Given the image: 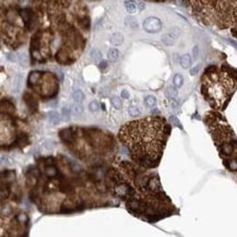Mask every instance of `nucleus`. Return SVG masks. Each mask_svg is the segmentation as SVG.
I'll list each match as a JSON object with an SVG mask.
<instances>
[{"instance_id":"f257e3e1","label":"nucleus","mask_w":237,"mask_h":237,"mask_svg":"<svg viewBox=\"0 0 237 237\" xmlns=\"http://www.w3.org/2000/svg\"><path fill=\"white\" fill-rule=\"evenodd\" d=\"M124 127L139 135L138 137L119 135L123 142L128 139H138V146H135L132 150L133 153L137 154V156L133 159L138 161L140 164L146 166L156 165L154 164V162L160 160L166 141L165 130H168V126L165 124L164 120L159 118H150L140 121H131L129 124H126Z\"/></svg>"},{"instance_id":"f03ea898","label":"nucleus","mask_w":237,"mask_h":237,"mask_svg":"<svg viewBox=\"0 0 237 237\" xmlns=\"http://www.w3.org/2000/svg\"><path fill=\"white\" fill-rule=\"evenodd\" d=\"M206 76H209L208 78V83H203L202 90L203 92L208 93L209 97L208 99L216 102L215 107L221 106L222 103L227 99L228 97V94L233 93V90H234V81L233 79H231L229 77H222V78H216L214 74L215 73H212L210 74L209 72H206Z\"/></svg>"},{"instance_id":"7ed1b4c3","label":"nucleus","mask_w":237,"mask_h":237,"mask_svg":"<svg viewBox=\"0 0 237 237\" xmlns=\"http://www.w3.org/2000/svg\"><path fill=\"white\" fill-rule=\"evenodd\" d=\"M143 29L148 33H157L162 30V22L160 19L154 18H148L143 22Z\"/></svg>"},{"instance_id":"20e7f679","label":"nucleus","mask_w":237,"mask_h":237,"mask_svg":"<svg viewBox=\"0 0 237 237\" xmlns=\"http://www.w3.org/2000/svg\"><path fill=\"white\" fill-rule=\"evenodd\" d=\"M60 138L65 141L66 143H72L74 141V133H73L72 129L68 128V129H63L60 131Z\"/></svg>"},{"instance_id":"39448f33","label":"nucleus","mask_w":237,"mask_h":237,"mask_svg":"<svg viewBox=\"0 0 237 237\" xmlns=\"http://www.w3.org/2000/svg\"><path fill=\"white\" fill-rule=\"evenodd\" d=\"M162 43L166 46H173L176 41V36L173 33H166L162 35Z\"/></svg>"},{"instance_id":"423d86ee","label":"nucleus","mask_w":237,"mask_h":237,"mask_svg":"<svg viewBox=\"0 0 237 237\" xmlns=\"http://www.w3.org/2000/svg\"><path fill=\"white\" fill-rule=\"evenodd\" d=\"M110 43L115 46H119L124 43V36L121 33H114L110 36Z\"/></svg>"},{"instance_id":"0eeeda50","label":"nucleus","mask_w":237,"mask_h":237,"mask_svg":"<svg viewBox=\"0 0 237 237\" xmlns=\"http://www.w3.org/2000/svg\"><path fill=\"white\" fill-rule=\"evenodd\" d=\"M180 66H181L184 69H188V68L191 66V57L189 54H185V55H182L180 57Z\"/></svg>"},{"instance_id":"6e6552de","label":"nucleus","mask_w":237,"mask_h":237,"mask_svg":"<svg viewBox=\"0 0 237 237\" xmlns=\"http://www.w3.org/2000/svg\"><path fill=\"white\" fill-rule=\"evenodd\" d=\"M125 8L129 13H135L137 11V3L132 0H126L125 1Z\"/></svg>"},{"instance_id":"1a4fd4ad","label":"nucleus","mask_w":237,"mask_h":237,"mask_svg":"<svg viewBox=\"0 0 237 237\" xmlns=\"http://www.w3.org/2000/svg\"><path fill=\"white\" fill-rule=\"evenodd\" d=\"M24 99H25V103L27 104V106H29L31 110H33V108H36V107H37L36 101L34 99V97H32L31 95H29L27 93L24 94Z\"/></svg>"},{"instance_id":"9d476101","label":"nucleus","mask_w":237,"mask_h":237,"mask_svg":"<svg viewBox=\"0 0 237 237\" xmlns=\"http://www.w3.org/2000/svg\"><path fill=\"white\" fill-rule=\"evenodd\" d=\"M72 99L76 101V103H82L84 99V94L81 90H77L72 93Z\"/></svg>"},{"instance_id":"9b49d317","label":"nucleus","mask_w":237,"mask_h":237,"mask_svg":"<svg viewBox=\"0 0 237 237\" xmlns=\"http://www.w3.org/2000/svg\"><path fill=\"white\" fill-rule=\"evenodd\" d=\"M107 57H108V60H110V61H112V63H115V61L118 59V57H119V52H118L117 49L113 48V49H110V52H108V54H107Z\"/></svg>"},{"instance_id":"f8f14e48","label":"nucleus","mask_w":237,"mask_h":237,"mask_svg":"<svg viewBox=\"0 0 237 237\" xmlns=\"http://www.w3.org/2000/svg\"><path fill=\"white\" fill-rule=\"evenodd\" d=\"M165 93H166V96L168 97V99H173L177 96L178 92H177V90H176V88H174V86H168L166 89V91H165Z\"/></svg>"},{"instance_id":"ddd939ff","label":"nucleus","mask_w":237,"mask_h":237,"mask_svg":"<svg viewBox=\"0 0 237 237\" xmlns=\"http://www.w3.org/2000/svg\"><path fill=\"white\" fill-rule=\"evenodd\" d=\"M110 103H112V105L116 108V110H119V108L123 107V102H121V99L117 96H113L112 99H110Z\"/></svg>"},{"instance_id":"4468645a","label":"nucleus","mask_w":237,"mask_h":237,"mask_svg":"<svg viewBox=\"0 0 237 237\" xmlns=\"http://www.w3.org/2000/svg\"><path fill=\"white\" fill-rule=\"evenodd\" d=\"M49 121L52 125H58L60 123V116L55 112L49 113Z\"/></svg>"},{"instance_id":"2eb2a0df","label":"nucleus","mask_w":237,"mask_h":237,"mask_svg":"<svg viewBox=\"0 0 237 237\" xmlns=\"http://www.w3.org/2000/svg\"><path fill=\"white\" fill-rule=\"evenodd\" d=\"M90 56H91V58L93 60H95V61H99V60L102 59V52H99V49H92L91 52H90Z\"/></svg>"},{"instance_id":"dca6fc26","label":"nucleus","mask_w":237,"mask_h":237,"mask_svg":"<svg viewBox=\"0 0 237 237\" xmlns=\"http://www.w3.org/2000/svg\"><path fill=\"white\" fill-rule=\"evenodd\" d=\"M45 173L48 177H55L56 175H57V168L55 166H47L46 169H45Z\"/></svg>"},{"instance_id":"f3484780","label":"nucleus","mask_w":237,"mask_h":237,"mask_svg":"<svg viewBox=\"0 0 237 237\" xmlns=\"http://www.w3.org/2000/svg\"><path fill=\"white\" fill-rule=\"evenodd\" d=\"M173 82H174V85L176 88H180L182 85V83H184V78H182L181 74H175Z\"/></svg>"},{"instance_id":"a211bd4d","label":"nucleus","mask_w":237,"mask_h":237,"mask_svg":"<svg viewBox=\"0 0 237 237\" xmlns=\"http://www.w3.org/2000/svg\"><path fill=\"white\" fill-rule=\"evenodd\" d=\"M144 104L149 107L154 106V105L156 104V99L154 96H152V95H148V96L144 99Z\"/></svg>"},{"instance_id":"6ab92c4d","label":"nucleus","mask_w":237,"mask_h":237,"mask_svg":"<svg viewBox=\"0 0 237 237\" xmlns=\"http://www.w3.org/2000/svg\"><path fill=\"white\" fill-rule=\"evenodd\" d=\"M39 78H41V73H39V72H37V71H35V72H32L31 74H30V78H29L30 83L35 84L37 81L39 80Z\"/></svg>"},{"instance_id":"aec40b11","label":"nucleus","mask_w":237,"mask_h":237,"mask_svg":"<svg viewBox=\"0 0 237 237\" xmlns=\"http://www.w3.org/2000/svg\"><path fill=\"white\" fill-rule=\"evenodd\" d=\"M21 82H22V79L20 76H18L16 79H14V83H13V90H14V92L16 93H18L19 91H20V89H21Z\"/></svg>"},{"instance_id":"412c9836","label":"nucleus","mask_w":237,"mask_h":237,"mask_svg":"<svg viewBox=\"0 0 237 237\" xmlns=\"http://www.w3.org/2000/svg\"><path fill=\"white\" fill-rule=\"evenodd\" d=\"M126 24H127L128 26H130L131 29H137V27H138V23H137V21H135L132 16H128V18H126Z\"/></svg>"},{"instance_id":"4be33fe9","label":"nucleus","mask_w":237,"mask_h":237,"mask_svg":"<svg viewBox=\"0 0 237 237\" xmlns=\"http://www.w3.org/2000/svg\"><path fill=\"white\" fill-rule=\"evenodd\" d=\"M19 63L21 65V67H26L29 65V59H27V56L25 54H21L19 56Z\"/></svg>"},{"instance_id":"5701e85b","label":"nucleus","mask_w":237,"mask_h":237,"mask_svg":"<svg viewBox=\"0 0 237 237\" xmlns=\"http://www.w3.org/2000/svg\"><path fill=\"white\" fill-rule=\"evenodd\" d=\"M72 110V113H73L74 115H76V116H78V115H81V114H82V112H83V107L81 106L80 103H78V104H74V105H73V106H72V110Z\"/></svg>"},{"instance_id":"b1692460","label":"nucleus","mask_w":237,"mask_h":237,"mask_svg":"<svg viewBox=\"0 0 237 237\" xmlns=\"http://www.w3.org/2000/svg\"><path fill=\"white\" fill-rule=\"evenodd\" d=\"M128 110H129L130 116H132V117H137V116L140 115V110L137 106H130Z\"/></svg>"},{"instance_id":"393cba45","label":"nucleus","mask_w":237,"mask_h":237,"mask_svg":"<svg viewBox=\"0 0 237 237\" xmlns=\"http://www.w3.org/2000/svg\"><path fill=\"white\" fill-rule=\"evenodd\" d=\"M21 16H22V18H23L24 22H25V23H27V22H29V20L31 19V12H30V10H23L21 12Z\"/></svg>"},{"instance_id":"a878e982","label":"nucleus","mask_w":237,"mask_h":237,"mask_svg":"<svg viewBox=\"0 0 237 237\" xmlns=\"http://www.w3.org/2000/svg\"><path fill=\"white\" fill-rule=\"evenodd\" d=\"M16 220H18L19 223H26L27 222V215L25 213H20L18 216H16Z\"/></svg>"},{"instance_id":"bb28decb","label":"nucleus","mask_w":237,"mask_h":237,"mask_svg":"<svg viewBox=\"0 0 237 237\" xmlns=\"http://www.w3.org/2000/svg\"><path fill=\"white\" fill-rule=\"evenodd\" d=\"M89 110H91V112H97V110H99V103L95 101L91 102L89 104Z\"/></svg>"},{"instance_id":"cd10ccee","label":"nucleus","mask_w":237,"mask_h":237,"mask_svg":"<svg viewBox=\"0 0 237 237\" xmlns=\"http://www.w3.org/2000/svg\"><path fill=\"white\" fill-rule=\"evenodd\" d=\"M70 112L71 110L67 107H63V116L65 118V120H69L70 119Z\"/></svg>"},{"instance_id":"c85d7f7f","label":"nucleus","mask_w":237,"mask_h":237,"mask_svg":"<svg viewBox=\"0 0 237 237\" xmlns=\"http://www.w3.org/2000/svg\"><path fill=\"white\" fill-rule=\"evenodd\" d=\"M169 119H171V123H172L174 126H176V127H178V128H181V124L179 123V120H178L177 117H175V116H171Z\"/></svg>"},{"instance_id":"c756f323","label":"nucleus","mask_w":237,"mask_h":237,"mask_svg":"<svg viewBox=\"0 0 237 237\" xmlns=\"http://www.w3.org/2000/svg\"><path fill=\"white\" fill-rule=\"evenodd\" d=\"M227 167L229 171H237V162L236 161H229L227 163Z\"/></svg>"},{"instance_id":"7c9ffc66","label":"nucleus","mask_w":237,"mask_h":237,"mask_svg":"<svg viewBox=\"0 0 237 237\" xmlns=\"http://www.w3.org/2000/svg\"><path fill=\"white\" fill-rule=\"evenodd\" d=\"M199 70H200V66H196V67L191 68L190 74H191V76H196V74H198Z\"/></svg>"},{"instance_id":"2f4dec72","label":"nucleus","mask_w":237,"mask_h":237,"mask_svg":"<svg viewBox=\"0 0 237 237\" xmlns=\"http://www.w3.org/2000/svg\"><path fill=\"white\" fill-rule=\"evenodd\" d=\"M8 59L11 60V61H18V60H19V57H16V54L11 52V54H9V55H8Z\"/></svg>"},{"instance_id":"473e14b6","label":"nucleus","mask_w":237,"mask_h":237,"mask_svg":"<svg viewBox=\"0 0 237 237\" xmlns=\"http://www.w3.org/2000/svg\"><path fill=\"white\" fill-rule=\"evenodd\" d=\"M192 54H193V58H195V59H197V58H198V56H199V48H198V46L193 47Z\"/></svg>"},{"instance_id":"72a5a7b5","label":"nucleus","mask_w":237,"mask_h":237,"mask_svg":"<svg viewBox=\"0 0 237 237\" xmlns=\"http://www.w3.org/2000/svg\"><path fill=\"white\" fill-rule=\"evenodd\" d=\"M99 68H101L102 70L106 69V68H107V61H105V60H102L101 63H99Z\"/></svg>"},{"instance_id":"f704fd0d","label":"nucleus","mask_w":237,"mask_h":237,"mask_svg":"<svg viewBox=\"0 0 237 237\" xmlns=\"http://www.w3.org/2000/svg\"><path fill=\"white\" fill-rule=\"evenodd\" d=\"M121 97H124V99H129V93H128V91H123L121 92Z\"/></svg>"},{"instance_id":"c9c22d12","label":"nucleus","mask_w":237,"mask_h":237,"mask_svg":"<svg viewBox=\"0 0 237 237\" xmlns=\"http://www.w3.org/2000/svg\"><path fill=\"white\" fill-rule=\"evenodd\" d=\"M139 8H140V10L144 9V5H143V3H139Z\"/></svg>"},{"instance_id":"e433bc0d","label":"nucleus","mask_w":237,"mask_h":237,"mask_svg":"<svg viewBox=\"0 0 237 237\" xmlns=\"http://www.w3.org/2000/svg\"><path fill=\"white\" fill-rule=\"evenodd\" d=\"M232 33H233V34H234L235 36H236V37H237V30H233V31H232Z\"/></svg>"}]
</instances>
